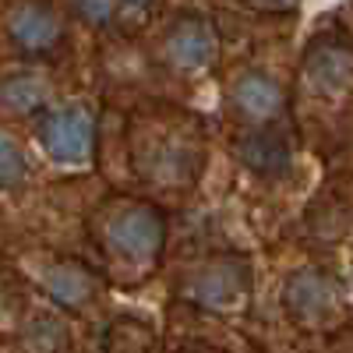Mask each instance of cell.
<instances>
[{
    "mask_svg": "<svg viewBox=\"0 0 353 353\" xmlns=\"http://www.w3.org/2000/svg\"><path fill=\"white\" fill-rule=\"evenodd\" d=\"M39 138H43V149L50 152V159H57V163H85L88 156H92L96 128H92L88 110L61 106L43 121Z\"/></svg>",
    "mask_w": 353,
    "mask_h": 353,
    "instance_id": "6da1fadb",
    "label": "cell"
},
{
    "mask_svg": "<svg viewBox=\"0 0 353 353\" xmlns=\"http://www.w3.org/2000/svg\"><path fill=\"white\" fill-rule=\"evenodd\" d=\"M110 244L117 254H124L131 261H149L159 244H163V219L152 209H131L124 216H117L110 226Z\"/></svg>",
    "mask_w": 353,
    "mask_h": 353,
    "instance_id": "7a4b0ae2",
    "label": "cell"
},
{
    "mask_svg": "<svg viewBox=\"0 0 353 353\" xmlns=\"http://www.w3.org/2000/svg\"><path fill=\"white\" fill-rule=\"evenodd\" d=\"M11 43L25 53H46L61 43V18L43 4H21L8 18Z\"/></svg>",
    "mask_w": 353,
    "mask_h": 353,
    "instance_id": "3957f363",
    "label": "cell"
},
{
    "mask_svg": "<svg viewBox=\"0 0 353 353\" xmlns=\"http://www.w3.org/2000/svg\"><path fill=\"white\" fill-rule=\"evenodd\" d=\"M166 57L173 68L181 71H198L216 57V36L201 18H184L181 25L170 28L166 36Z\"/></svg>",
    "mask_w": 353,
    "mask_h": 353,
    "instance_id": "277c9868",
    "label": "cell"
},
{
    "mask_svg": "<svg viewBox=\"0 0 353 353\" xmlns=\"http://www.w3.org/2000/svg\"><path fill=\"white\" fill-rule=\"evenodd\" d=\"M248 290V269L237 261H219L212 269H205L194 279V297L209 307H230L244 297Z\"/></svg>",
    "mask_w": 353,
    "mask_h": 353,
    "instance_id": "5b68a950",
    "label": "cell"
},
{
    "mask_svg": "<svg viewBox=\"0 0 353 353\" xmlns=\"http://www.w3.org/2000/svg\"><path fill=\"white\" fill-rule=\"evenodd\" d=\"M233 106L244 117H251V121H269V117H276L279 106H283V88L269 74L251 71L233 85Z\"/></svg>",
    "mask_w": 353,
    "mask_h": 353,
    "instance_id": "8992f818",
    "label": "cell"
},
{
    "mask_svg": "<svg viewBox=\"0 0 353 353\" xmlns=\"http://www.w3.org/2000/svg\"><path fill=\"white\" fill-rule=\"evenodd\" d=\"M332 301H336V293H332V283L325 276H318V272H297L290 283H286V304L290 311L297 314V318H321V314H329L332 311Z\"/></svg>",
    "mask_w": 353,
    "mask_h": 353,
    "instance_id": "52a82bcc",
    "label": "cell"
},
{
    "mask_svg": "<svg viewBox=\"0 0 353 353\" xmlns=\"http://www.w3.org/2000/svg\"><path fill=\"white\" fill-rule=\"evenodd\" d=\"M307 74L311 81L321 88V92H339V88L350 81L353 74V57L339 46H321L311 53V61H307Z\"/></svg>",
    "mask_w": 353,
    "mask_h": 353,
    "instance_id": "ba28073f",
    "label": "cell"
},
{
    "mask_svg": "<svg viewBox=\"0 0 353 353\" xmlns=\"http://www.w3.org/2000/svg\"><path fill=\"white\" fill-rule=\"evenodd\" d=\"M50 96V85L32 74V71H21V74H11L4 85H0V106H8L14 113H32L46 103Z\"/></svg>",
    "mask_w": 353,
    "mask_h": 353,
    "instance_id": "9c48e42d",
    "label": "cell"
},
{
    "mask_svg": "<svg viewBox=\"0 0 353 353\" xmlns=\"http://www.w3.org/2000/svg\"><path fill=\"white\" fill-rule=\"evenodd\" d=\"M46 290L53 301H61L64 307H78L92 297V276L81 265H57L46 276Z\"/></svg>",
    "mask_w": 353,
    "mask_h": 353,
    "instance_id": "30bf717a",
    "label": "cell"
},
{
    "mask_svg": "<svg viewBox=\"0 0 353 353\" xmlns=\"http://www.w3.org/2000/svg\"><path fill=\"white\" fill-rule=\"evenodd\" d=\"M241 159L251 166V170H261V173H276L286 166V145L276 138V134H265V131H254L241 141Z\"/></svg>",
    "mask_w": 353,
    "mask_h": 353,
    "instance_id": "8fae6325",
    "label": "cell"
},
{
    "mask_svg": "<svg viewBox=\"0 0 353 353\" xmlns=\"http://www.w3.org/2000/svg\"><path fill=\"white\" fill-rule=\"evenodd\" d=\"M25 173H28V163H25L21 145L0 134V191L18 188L25 181Z\"/></svg>",
    "mask_w": 353,
    "mask_h": 353,
    "instance_id": "7c38bea8",
    "label": "cell"
},
{
    "mask_svg": "<svg viewBox=\"0 0 353 353\" xmlns=\"http://www.w3.org/2000/svg\"><path fill=\"white\" fill-rule=\"evenodd\" d=\"M74 8L85 21L92 25H106L113 18V0H74Z\"/></svg>",
    "mask_w": 353,
    "mask_h": 353,
    "instance_id": "4fadbf2b",
    "label": "cell"
},
{
    "mask_svg": "<svg viewBox=\"0 0 353 353\" xmlns=\"http://www.w3.org/2000/svg\"><path fill=\"white\" fill-rule=\"evenodd\" d=\"M149 4H152V0H121V8H124L128 14H138V11H145Z\"/></svg>",
    "mask_w": 353,
    "mask_h": 353,
    "instance_id": "5bb4252c",
    "label": "cell"
},
{
    "mask_svg": "<svg viewBox=\"0 0 353 353\" xmlns=\"http://www.w3.org/2000/svg\"><path fill=\"white\" fill-rule=\"evenodd\" d=\"M261 4H272V8H286V4H293V0H261Z\"/></svg>",
    "mask_w": 353,
    "mask_h": 353,
    "instance_id": "9a60e30c",
    "label": "cell"
}]
</instances>
